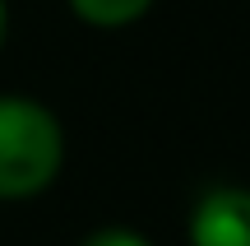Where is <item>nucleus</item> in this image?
Returning <instances> with one entry per match:
<instances>
[{
  "mask_svg": "<svg viewBox=\"0 0 250 246\" xmlns=\"http://www.w3.org/2000/svg\"><path fill=\"white\" fill-rule=\"evenodd\" d=\"M65 167V130L46 102L0 93V200H33Z\"/></svg>",
  "mask_w": 250,
  "mask_h": 246,
  "instance_id": "nucleus-1",
  "label": "nucleus"
},
{
  "mask_svg": "<svg viewBox=\"0 0 250 246\" xmlns=\"http://www.w3.org/2000/svg\"><path fill=\"white\" fill-rule=\"evenodd\" d=\"M186 232L190 246H250V186H208Z\"/></svg>",
  "mask_w": 250,
  "mask_h": 246,
  "instance_id": "nucleus-2",
  "label": "nucleus"
},
{
  "mask_svg": "<svg viewBox=\"0 0 250 246\" xmlns=\"http://www.w3.org/2000/svg\"><path fill=\"white\" fill-rule=\"evenodd\" d=\"M158 0H70V14L88 28H130Z\"/></svg>",
  "mask_w": 250,
  "mask_h": 246,
  "instance_id": "nucleus-3",
  "label": "nucleus"
},
{
  "mask_svg": "<svg viewBox=\"0 0 250 246\" xmlns=\"http://www.w3.org/2000/svg\"><path fill=\"white\" fill-rule=\"evenodd\" d=\"M79 246H153L144 232H134V228H98V232H88Z\"/></svg>",
  "mask_w": 250,
  "mask_h": 246,
  "instance_id": "nucleus-4",
  "label": "nucleus"
},
{
  "mask_svg": "<svg viewBox=\"0 0 250 246\" xmlns=\"http://www.w3.org/2000/svg\"><path fill=\"white\" fill-rule=\"evenodd\" d=\"M5 37H9V5L0 0V46H5Z\"/></svg>",
  "mask_w": 250,
  "mask_h": 246,
  "instance_id": "nucleus-5",
  "label": "nucleus"
}]
</instances>
